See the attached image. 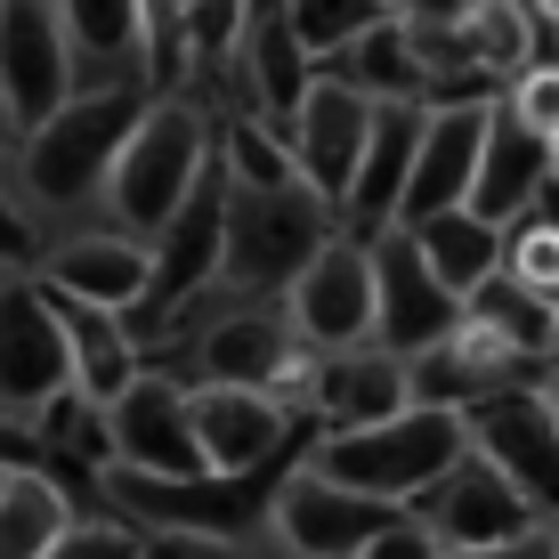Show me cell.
<instances>
[{"label": "cell", "mask_w": 559, "mask_h": 559, "mask_svg": "<svg viewBox=\"0 0 559 559\" xmlns=\"http://www.w3.org/2000/svg\"><path fill=\"white\" fill-rule=\"evenodd\" d=\"M219 170H203L195 195L170 211L146 236V300H139V333H163L195 308L211 284H219Z\"/></svg>", "instance_id": "obj_9"}, {"label": "cell", "mask_w": 559, "mask_h": 559, "mask_svg": "<svg viewBox=\"0 0 559 559\" xmlns=\"http://www.w3.org/2000/svg\"><path fill=\"white\" fill-rule=\"evenodd\" d=\"M195 381H219V390H260V397H276V406L300 421L308 381H317V357L293 341V324H284L276 300H243V308H227V317L195 341ZM300 430H308V421H300Z\"/></svg>", "instance_id": "obj_5"}, {"label": "cell", "mask_w": 559, "mask_h": 559, "mask_svg": "<svg viewBox=\"0 0 559 559\" xmlns=\"http://www.w3.org/2000/svg\"><path fill=\"white\" fill-rule=\"evenodd\" d=\"M495 276H503L511 293L559 308V203H551V187H544V203H535L527 219L503 227V260H495Z\"/></svg>", "instance_id": "obj_29"}, {"label": "cell", "mask_w": 559, "mask_h": 559, "mask_svg": "<svg viewBox=\"0 0 559 559\" xmlns=\"http://www.w3.org/2000/svg\"><path fill=\"white\" fill-rule=\"evenodd\" d=\"M462 317H471V324H487V333L503 341L511 357H527L535 373L551 365V308H544V300H527V293H511L503 276H487V284H478V293L462 300Z\"/></svg>", "instance_id": "obj_30"}, {"label": "cell", "mask_w": 559, "mask_h": 559, "mask_svg": "<svg viewBox=\"0 0 559 559\" xmlns=\"http://www.w3.org/2000/svg\"><path fill=\"white\" fill-rule=\"evenodd\" d=\"M49 300L57 333H66V365H73V397H90V406H114V397L139 381V333H130L122 317H106V308H82V300Z\"/></svg>", "instance_id": "obj_23"}, {"label": "cell", "mask_w": 559, "mask_h": 559, "mask_svg": "<svg viewBox=\"0 0 559 559\" xmlns=\"http://www.w3.org/2000/svg\"><path fill=\"white\" fill-rule=\"evenodd\" d=\"M390 519H397V503L349 495L333 478L300 471V462H284V478L267 487V535L284 544V559H357Z\"/></svg>", "instance_id": "obj_10"}, {"label": "cell", "mask_w": 559, "mask_h": 559, "mask_svg": "<svg viewBox=\"0 0 559 559\" xmlns=\"http://www.w3.org/2000/svg\"><path fill=\"white\" fill-rule=\"evenodd\" d=\"M187 430H195V454L211 478H260V471H284L308 430L276 397L260 390H219V381H187Z\"/></svg>", "instance_id": "obj_8"}, {"label": "cell", "mask_w": 559, "mask_h": 559, "mask_svg": "<svg viewBox=\"0 0 559 559\" xmlns=\"http://www.w3.org/2000/svg\"><path fill=\"white\" fill-rule=\"evenodd\" d=\"M535 397H544V414H551V421H559V357H551V365H544V381H535Z\"/></svg>", "instance_id": "obj_38"}, {"label": "cell", "mask_w": 559, "mask_h": 559, "mask_svg": "<svg viewBox=\"0 0 559 559\" xmlns=\"http://www.w3.org/2000/svg\"><path fill=\"white\" fill-rule=\"evenodd\" d=\"M276 16H284V33L300 41L308 66H333V57L349 49L357 33H373L390 9H381V0H276Z\"/></svg>", "instance_id": "obj_31"}, {"label": "cell", "mask_w": 559, "mask_h": 559, "mask_svg": "<svg viewBox=\"0 0 559 559\" xmlns=\"http://www.w3.org/2000/svg\"><path fill=\"white\" fill-rule=\"evenodd\" d=\"M454 41H462V66L478 73V90H503L544 57V41H535L519 0H471V9L454 16Z\"/></svg>", "instance_id": "obj_27"}, {"label": "cell", "mask_w": 559, "mask_h": 559, "mask_svg": "<svg viewBox=\"0 0 559 559\" xmlns=\"http://www.w3.org/2000/svg\"><path fill=\"white\" fill-rule=\"evenodd\" d=\"M41 267V227H33V211L0 187V276H33Z\"/></svg>", "instance_id": "obj_35"}, {"label": "cell", "mask_w": 559, "mask_h": 559, "mask_svg": "<svg viewBox=\"0 0 559 559\" xmlns=\"http://www.w3.org/2000/svg\"><path fill=\"white\" fill-rule=\"evenodd\" d=\"M421 527L438 535V551H487V544H511V535H527V527H544L519 495L503 487V478L487 471L478 454H462L438 487H421L414 503H406Z\"/></svg>", "instance_id": "obj_18"}, {"label": "cell", "mask_w": 559, "mask_h": 559, "mask_svg": "<svg viewBox=\"0 0 559 559\" xmlns=\"http://www.w3.org/2000/svg\"><path fill=\"white\" fill-rule=\"evenodd\" d=\"M243 90H252V122H267L284 139V122H293V106H300V90L317 82V66L300 57V41L284 33V16H276V0H252V25H243Z\"/></svg>", "instance_id": "obj_24"}, {"label": "cell", "mask_w": 559, "mask_h": 559, "mask_svg": "<svg viewBox=\"0 0 559 559\" xmlns=\"http://www.w3.org/2000/svg\"><path fill=\"white\" fill-rule=\"evenodd\" d=\"M73 390V365H66V333H57L49 300L33 276H0V414L33 421L49 397Z\"/></svg>", "instance_id": "obj_13"}, {"label": "cell", "mask_w": 559, "mask_h": 559, "mask_svg": "<svg viewBox=\"0 0 559 559\" xmlns=\"http://www.w3.org/2000/svg\"><path fill=\"white\" fill-rule=\"evenodd\" d=\"M203 170H211V114H195L187 98H146L122 154H114V170H106V187H98V203L114 211L122 236L146 243L170 211L195 195Z\"/></svg>", "instance_id": "obj_3"}, {"label": "cell", "mask_w": 559, "mask_h": 559, "mask_svg": "<svg viewBox=\"0 0 559 559\" xmlns=\"http://www.w3.org/2000/svg\"><path fill=\"white\" fill-rule=\"evenodd\" d=\"M365 130H373V106H365L349 82L317 73V82L300 90L293 122H284V154H293V179L324 211H341V195H349V170H357V154H365Z\"/></svg>", "instance_id": "obj_14"}, {"label": "cell", "mask_w": 559, "mask_h": 559, "mask_svg": "<svg viewBox=\"0 0 559 559\" xmlns=\"http://www.w3.org/2000/svg\"><path fill=\"white\" fill-rule=\"evenodd\" d=\"M551 527H527V535H511V544H487V551H447V559H551Z\"/></svg>", "instance_id": "obj_37"}, {"label": "cell", "mask_w": 559, "mask_h": 559, "mask_svg": "<svg viewBox=\"0 0 559 559\" xmlns=\"http://www.w3.org/2000/svg\"><path fill=\"white\" fill-rule=\"evenodd\" d=\"M324 236H333V211L300 179L293 187H227L219 195V284L236 300H276Z\"/></svg>", "instance_id": "obj_4"}, {"label": "cell", "mask_w": 559, "mask_h": 559, "mask_svg": "<svg viewBox=\"0 0 559 559\" xmlns=\"http://www.w3.org/2000/svg\"><path fill=\"white\" fill-rule=\"evenodd\" d=\"M73 57V90L139 82L146 90V0H49Z\"/></svg>", "instance_id": "obj_20"}, {"label": "cell", "mask_w": 559, "mask_h": 559, "mask_svg": "<svg viewBox=\"0 0 559 559\" xmlns=\"http://www.w3.org/2000/svg\"><path fill=\"white\" fill-rule=\"evenodd\" d=\"M381 9H390V16H397V9H406V0H381Z\"/></svg>", "instance_id": "obj_41"}, {"label": "cell", "mask_w": 559, "mask_h": 559, "mask_svg": "<svg viewBox=\"0 0 559 559\" xmlns=\"http://www.w3.org/2000/svg\"><path fill=\"white\" fill-rule=\"evenodd\" d=\"M284 324L308 357H341V349H373V260H365L357 236H324L308 267L276 293Z\"/></svg>", "instance_id": "obj_7"}, {"label": "cell", "mask_w": 559, "mask_h": 559, "mask_svg": "<svg viewBox=\"0 0 559 559\" xmlns=\"http://www.w3.org/2000/svg\"><path fill=\"white\" fill-rule=\"evenodd\" d=\"M551 544H559V519H551ZM551 559H559V551H551Z\"/></svg>", "instance_id": "obj_42"}, {"label": "cell", "mask_w": 559, "mask_h": 559, "mask_svg": "<svg viewBox=\"0 0 559 559\" xmlns=\"http://www.w3.org/2000/svg\"><path fill=\"white\" fill-rule=\"evenodd\" d=\"M154 90L139 82H98V90H73L49 122H33L16 139V187H25V211H73V203H98L114 154H122L130 122Z\"/></svg>", "instance_id": "obj_1"}, {"label": "cell", "mask_w": 559, "mask_h": 559, "mask_svg": "<svg viewBox=\"0 0 559 559\" xmlns=\"http://www.w3.org/2000/svg\"><path fill=\"white\" fill-rule=\"evenodd\" d=\"M487 106L495 98H462V106H421V139L397 187V227H421L438 211H462L478 170V139H487Z\"/></svg>", "instance_id": "obj_17"}, {"label": "cell", "mask_w": 559, "mask_h": 559, "mask_svg": "<svg viewBox=\"0 0 559 559\" xmlns=\"http://www.w3.org/2000/svg\"><path fill=\"white\" fill-rule=\"evenodd\" d=\"M519 381H544L527 357H511L487 324L454 317L447 341H430L421 357H406V406H430V414H471L478 397L495 390H519Z\"/></svg>", "instance_id": "obj_15"}, {"label": "cell", "mask_w": 559, "mask_h": 559, "mask_svg": "<svg viewBox=\"0 0 559 559\" xmlns=\"http://www.w3.org/2000/svg\"><path fill=\"white\" fill-rule=\"evenodd\" d=\"M49 559H146V544H139V527H122V519H73L66 544Z\"/></svg>", "instance_id": "obj_34"}, {"label": "cell", "mask_w": 559, "mask_h": 559, "mask_svg": "<svg viewBox=\"0 0 559 559\" xmlns=\"http://www.w3.org/2000/svg\"><path fill=\"white\" fill-rule=\"evenodd\" d=\"M66 98H73V57L49 0H0V106H9L16 139L49 122Z\"/></svg>", "instance_id": "obj_16"}, {"label": "cell", "mask_w": 559, "mask_h": 559, "mask_svg": "<svg viewBox=\"0 0 559 559\" xmlns=\"http://www.w3.org/2000/svg\"><path fill=\"white\" fill-rule=\"evenodd\" d=\"M317 73L349 82L365 106H421V98H430V90H421V57H414V41H406L397 16H381L373 33H357V41L341 49L333 66H317Z\"/></svg>", "instance_id": "obj_26"}, {"label": "cell", "mask_w": 559, "mask_h": 559, "mask_svg": "<svg viewBox=\"0 0 559 559\" xmlns=\"http://www.w3.org/2000/svg\"><path fill=\"white\" fill-rule=\"evenodd\" d=\"M365 260H373V349H381V357L406 365V357L430 349V341H447V333H454L462 300H454V293H438V276L421 267V252H414L406 227L373 236V243H365Z\"/></svg>", "instance_id": "obj_11"}, {"label": "cell", "mask_w": 559, "mask_h": 559, "mask_svg": "<svg viewBox=\"0 0 559 559\" xmlns=\"http://www.w3.org/2000/svg\"><path fill=\"white\" fill-rule=\"evenodd\" d=\"M462 454H478L495 478L527 503L535 519H559V421L544 414V397H535V381H519V390H495L478 397L471 414H462Z\"/></svg>", "instance_id": "obj_6"}, {"label": "cell", "mask_w": 559, "mask_h": 559, "mask_svg": "<svg viewBox=\"0 0 559 559\" xmlns=\"http://www.w3.org/2000/svg\"><path fill=\"white\" fill-rule=\"evenodd\" d=\"M462 9H471V0H462Z\"/></svg>", "instance_id": "obj_43"}, {"label": "cell", "mask_w": 559, "mask_h": 559, "mask_svg": "<svg viewBox=\"0 0 559 559\" xmlns=\"http://www.w3.org/2000/svg\"><path fill=\"white\" fill-rule=\"evenodd\" d=\"M551 203H559V139H551Z\"/></svg>", "instance_id": "obj_40"}, {"label": "cell", "mask_w": 559, "mask_h": 559, "mask_svg": "<svg viewBox=\"0 0 559 559\" xmlns=\"http://www.w3.org/2000/svg\"><path fill=\"white\" fill-rule=\"evenodd\" d=\"M406 406V365L381 357V349H341L317 357V381H308V438H333V430H365V421H390Z\"/></svg>", "instance_id": "obj_22"}, {"label": "cell", "mask_w": 559, "mask_h": 559, "mask_svg": "<svg viewBox=\"0 0 559 559\" xmlns=\"http://www.w3.org/2000/svg\"><path fill=\"white\" fill-rule=\"evenodd\" d=\"M106 447H114V471L130 478H211L195 454V430H187V381L146 373V365L106 406Z\"/></svg>", "instance_id": "obj_12"}, {"label": "cell", "mask_w": 559, "mask_h": 559, "mask_svg": "<svg viewBox=\"0 0 559 559\" xmlns=\"http://www.w3.org/2000/svg\"><path fill=\"white\" fill-rule=\"evenodd\" d=\"M170 25H179V57L195 66H227L252 25V0H170Z\"/></svg>", "instance_id": "obj_32"}, {"label": "cell", "mask_w": 559, "mask_h": 559, "mask_svg": "<svg viewBox=\"0 0 559 559\" xmlns=\"http://www.w3.org/2000/svg\"><path fill=\"white\" fill-rule=\"evenodd\" d=\"M300 471L333 478L349 495H373V503L406 511L421 487L462 462V414H430V406H397L390 421H365V430H333V438H308L293 454Z\"/></svg>", "instance_id": "obj_2"}, {"label": "cell", "mask_w": 559, "mask_h": 559, "mask_svg": "<svg viewBox=\"0 0 559 559\" xmlns=\"http://www.w3.org/2000/svg\"><path fill=\"white\" fill-rule=\"evenodd\" d=\"M73 527V495L33 462L0 471V559H49Z\"/></svg>", "instance_id": "obj_25"}, {"label": "cell", "mask_w": 559, "mask_h": 559, "mask_svg": "<svg viewBox=\"0 0 559 559\" xmlns=\"http://www.w3.org/2000/svg\"><path fill=\"white\" fill-rule=\"evenodd\" d=\"M33 284L57 293V300H82V308H106V317H130V308L146 300V243L122 236V227H90V236L41 243Z\"/></svg>", "instance_id": "obj_19"}, {"label": "cell", "mask_w": 559, "mask_h": 559, "mask_svg": "<svg viewBox=\"0 0 559 559\" xmlns=\"http://www.w3.org/2000/svg\"><path fill=\"white\" fill-rule=\"evenodd\" d=\"M544 187H551V146L527 139L503 106H487V139H478V170H471L462 211L487 219V227H511V219H527V211L544 203Z\"/></svg>", "instance_id": "obj_21"}, {"label": "cell", "mask_w": 559, "mask_h": 559, "mask_svg": "<svg viewBox=\"0 0 559 559\" xmlns=\"http://www.w3.org/2000/svg\"><path fill=\"white\" fill-rule=\"evenodd\" d=\"M9 154H16V122H9V106H0V170H9Z\"/></svg>", "instance_id": "obj_39"}, {"label": "cell", "mask_w": 559, "mask_h": 559, "mask_svg": "<svg viewBox=\"0 0 559 559\" xmlns=\"http://www.w3.org/2000/svg\"><path fill=\"white\" fill-rule=\"evenodd\" d=\"M0 471H9V462H0Z\"/></svg>", "instance_id": "obj_44"}, {"label": "cell", "mask_w": 559, "mask_h": 559, "mask_svg": "<svg viewBox=\"0 0 559 559\" xmlns=\"http://www.w3.org/2000/svg\"><path fill=\"white\" fill-rule=\"evenodd\" d=\"M495 106L511 114L519 130H527V139H559V57H535L527 73H519V82H503L495 90Z\"/></svg>", "instance_id": "obj_33"}, {"label": "cell", "mask_w": 559, "mask_h": 559, "mask_svg": "<svg viewBox=\"0 0 559 559\" xmlns=\"http://www.w3.org/2000/svg\"><path fill=\"white\" fill-rule=\"evenodd\" d=\"M406 236H414L421 267L438 276V293H454V300H471L478 284L495 276V260H503V227L471 219V211H438V219L406 227Z\"/></svg>", "instance_id": "obj_28"}, {"label": "cell", "mask_w": 559, "mask_h": 559, "mask_svg": "<svg viewBox=\"0 0 559 559\" xmlns=\"http://www.w3.org/2000/svg\"><path fill=\"white\" fill-rule=\"evenodd\" d=\"M357 559H447V551H438V535H430V527H421V519H414V511H397V519H390V527H381V535H373V544H365V551H357Z\"/></svg>", "instance_id": "obj_36"}]
</instances>
